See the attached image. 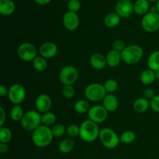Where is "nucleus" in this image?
Masks as SVG:
<instances>
[{
  "label": "nucleus",
  "mask_w": 159,
  "mask_h": 159,
  "mask_svg": "<svg viewBox=\"0 0 159 159\" xmlns=\"http://www.w3.org/2000/svg\"><path fill=\"white\" fill-rule=\"evenodd\" d=\"M51 128L44 125H40L32 134V141L37 147L44 148L49 145L53 141Z\"/></svg>",
  "instance_id": "1"
},
{
  "label": "nucleus",
  "mask_w": 159,
  "mask_h": 159,
  "mask_svg": "<svg viewBox=\"0 0 159 159\" xmlns=\"http://www.w3.org/2000/svg\"><path fill=\"white\" fill-rule=\"evenodd\" d=\"M80 134L79 137L82 141L85 142H93L99 136V130L98 124L91 120H86L83 121L80 125Z\"/></svg>",
  "instance_id": "2"
},
{
  "label": "nucleus",
  "mask_w": 159,
  "mask_h": 159,
  "mask_svg": "<svg viewBox=\"0 0 159 159\" xmlns=\"http://www.w3.org/2000/svg\"><path fill=\"white\" fill-rule=\"evenodd\" d=\"M144 51L141 47L137 44L127 46L121 52L122 60L127 65H135L141 60Z\"/></svg>",
  "instance_id": "3"
},
{
  "label": "nucleus",
  "mask_w": 159,
  "mask_h": 159,
  "mask_svg": "<svg viewBox=\"0 0 159 159\" xmlns=\"http://www.w3.org/2000/svg\"><path fill=\"white\" fill-rule=\"evenodd\" d=\"M41 116L37 110H28L24 113L21 125L26 131H34L41 124Z\"/></svg>",
  "instance_id": "4"
},
{
  "label": "nucleus",
  "mask_w": 159,
  "mask_h": 159,
  "mask_svg": "<svg viewBox=\"0 0 159 159\" xmlns=\"http://www.w3.org/2000/svg\"><path fill=\"white\" fill-rule=\"evenodd\" d=\"M99 140L105 148L108 149H113L120 142V137L117 134L109 127L101 129L99 132Z\"/></svg>",
  "instance_id": "5"
},
{
  "label": "nucleus",
  "mask_w": 159,
  "mask_h": 159,
  "mask_svg": "<svg viewBox=\"0 0 159 159\" xmlns=\"http://www.w3.org/2000/svg\"><path fill=\"white\" fill-rule=\"evenodd\" d=\"M107 91L103 85L99 83L89 84L85 89V96L89 100L92 102H99L103 100L107 96Z\"/></svg>",
  "instance_id": "6"
},
{
  "label": "nucleus",
  "mask_w": 159,
  "mask_h": 159,
  "mask_svg": "<svg viewBox=\"0 0 159 159\" xmlns=\"http://www.w3.org/2000/svg\"><path fill=\"white\" fill-rule=\"evenodd\" d=\"M78 77V70L72 65H67L64 67L59 73V80L64 85H72L77 81Z\"/></svg>",
  "instance_id": "7"
},
{
  "label": "nucleus",
  "mask_w": 159,
  "mask_h": 159,
  "mask_svg": "<svg viewBox=\"0 0 159 159\" xmlns=\"http://www.w3.org/2000/svg\"><path fill=\"white\" fill-rule=\"evenodd\" d=\"M17 55L21 60L29 62L37 57V49L33 43L25 42L21 43L17 49Z\"/></svg>",
  "instance_id": "8"
},
{
  "label": "nucleus",
  "mask_w": 159,
  "mask_h": 159,
  "mask_svg": "<svg viewBox=\"0 0 159 159\" xmlns=\"http://www.w3.org/2000/svg\"><path fill=\"white\" fill-rule=\"evenodd\" d=\"M143 29L148 33L156 32L159 30V13L158 12H148L141 20Z\"/></svg>",
  "instance_id": "9"
},
{
  "label": "nucleus",
  "mask_w": 159,
  "mask_h": 159,
  "mask_svg": "<svg viewBox=\"0 0 159 159\" xmlns=\"http://www.w3.org/2000/svg\"><path fill=\"white\" fill-rule=\"evenodd\" d=\"M26 89L22 85L18 83L13 84L9 89L8 97L9 101L15 105H20L26 98Z\"/></svg>",
  "instance_id": "10"
},
{
  "label": "nucleus",
  "mask_w": 159,
  "mask_h": 159,
  "mask_svg": "<svg viewBox=\"0 0 159 159\" xmlns=\"http://www.w3.org/2000/svg\"><path fill=\"white\" fill-rule=\"evenodd\" d=\"M88 116L89 120L96 124L102 123L107 120L108 116V111L103 106L96 105L90 108L88 112Z\"/></svg>",
  "instance_id": "11"
},
{
  "label": "nucleus",
  "mask_w": 159,
  "mask_h": 159,
  "mask_svg": "<svg viewBox=\"0 0 159 159\" xmlns=\"http://www.w3.org/2000/svg\"><path fill=\"white\" fill-rule=\"evenodd\" d=\"M115 11L121 18H128L134 12L133 2L130 0H119L115 6Z\"/></svg>",
  "instance_id": "12"
},
{
  "label": "nucleus",
  "mask_w": 159,
  "mask_h": 159,
  "mask_svg": "<svg viewBox=\"0 0 159 159\" xmlns=\"http://www.w3.org/2000/svg\"><path fill=\"white\" fill-rule=\"evenodd\" d=\"M62 22H63L65 27L68 30H75L79 27V16H78L76 12L68 11V12L64 14L63 18H62Z\"/></svg>",
  "instance_id": "13"
},
{
  "label": "nucleus",
  "mask_w": 159,
  "mask_h": 159,
  "mask_svg": "<svg viewBox=\"0 0 159 159\" xmlns=\"http://www.w3.org/2000/svg\"><path fill=\"white\" fill-rule=\"evenodd\" d=\"M52 101L51 97L47 94H40L35 100V107L39 113H46L51 109Z\"/></svg>",
  "instance_id": "14"
},
{
  "label": "nucleus",
  "mask_w": 159,
  "mask_h": 159,
  "mask_svg": "<svg viewBox=\"0 0 159 159\" xmlns=\"http://www.w3.org/2000/svg\"><path fill=\"white\" fill-rule=\"evenodd\" d=\"M39 52L45 59L52 58L57 54V46L53 42H45L40 46Z\"/></svg>",
  "instance_id": "15"
},
{
  "label": "nucleus",
  "mask_w": 159,
  "mask_h": 159,
  "mask_svg": "<svg viewBox=\"0 0 159 159\" xmlns=\"http://www.w3.org/2000/svg\"><path fill=\"white\" fill-rule=\"evenodd\" d=\"M89 61L91 66L96 70L104 69L107 65L106 57H104L102 54H99V53L92 54Z\"/></svg>",
  "instance_id": "16"
},
{
  "label": "nucleus",
  "mask_w": 159,
  "mask_h": 159,
  "mask_svg": "<svg viewBox=\"0 0 159 159\" xmlns=\"http://www.w3.org/2000/svg\"><path fill=\"white\" fill-rule=\"evenodd\" d=\"M102 106L108 112H114L119 106L118 99L115 95L109 93L102 100Z\"/></svg>",
  "instance_id": "17"
},
{
  "label": "nucleus",
  "mask_w": 159,
  "mask_h": 159,
  "mask_svg": "<svg viewBox=\"0 0 159 159\" xmlns=\"http://www.w3.org/2000/svg\"><path fill=\"white\" fill-rule=\"evenodd\" d=\"M106 59H107V65L112 67V68H114L120 65L121 60H122V56H121L120 52H118V51L112 49L107 53V54L106 55Z\"/></svg>",
  "instance_id": "18"
},
{
  "label": "nucleus",
  "mask_w": 159,
  "mask_h": 159,
  "mask_svg": "<svg viewBox=\"0 0 159 159\" xmlns=\"http://www.w3.org/2000/svg\"><path fill=\"white\" fill-rule=\"evenodd\" d=\"M150 4L148 0H136L134 3V10L138 15H146L150 11Z\"/></svg>",
  "instance_id": "19"
},
{
  "label": "nucleus",
  "mask_w": 159,
  "mask_h": 159,
  "mask_svg": "<svg viewBox=\"0 0 159 159\" xmlns=\"http://www.w3.org/2000/svg\"><path fill=\"white\" fill-rule=\"evenodd\" d=\"M15 3L12 0H0V13L9 16L15 11Z\"/></svg>",
  "instance_id": "20"
},
{
  "label": "nucleus",
  "mask_w": 159,
  "mask_h": 159,
  "mask_svg": "<svg viewBox=\"0 0 159 159\" xmlns=\"http://www.w3.org/2000/svg\"><path fill=\"white\" fill-rule=\"evenodd\" d=\"M150 107V101L145 98H138L134 101L133 104V108L137 113H142L148 110Z\"/></svg>",
  "instance_id": "21"
},
{
  "label": "nucleus",
  "mask_w": 159,
  "mask_h": 159,
  "mask_svg": "<svg viewBox=\"0 0 159 159\" xmlns=\"http://www.w3.org/2000/svg\"><path fill=\"white\" fill-rule=\"evenodd\" d=\"M120 19L121 17L116 12H110L104 18V24L109 28L116 27L120 23Z\"/></svg>",
  "instance_id": "22"
},
{
  "label": "nucleus",
  "mask_w": 159,
  "mask_h": 159,
  "mask_svg": "<svg viewBox=\"0 0 159 159\" xmlns=\"http://www.w3.org/2000/svg\"><path fill=\"white\" fill-rule=\"evenodd\" d=\"M155 71H152L150 68L144 70L140 75V80L144 85H151L155 82Z\"/></svg>",
  "instance_id": "23"
},
{
  "label": "nucleus",
  "mask_w": 159,
  "mask_h": 159,
  "mask_svg": "<svg viewBox=\"0 0 159 159\" xmlns=\"http://www.w3.org/2000/svg\"><path fill=\"white\" fill-rule=\"evenodd\" d=\"M148 66L154 71H159V51L152 52L148 59Z\"/></svg>",
  "instance_id": "24"
},
{
  "label": "nucleus",
  "mask_w": 159,
  "mask_h": 159,
  "mask_svg": "<svg viewBox=\"0 0 159 159\" xmlns=\"http://www.w3.org/2000/svg\"><path fill=\"white\" fill-rule=\"evenodd\" d=\"M75 147V143L72 139L66 138L62 140L58 145V149L61 153L68 154L73 150Z\"/></svg>",
  "instance_id": "25"
},
{
  "label": "nucleus",
  "mask_w": 159,
  "mask_h": 159,
  "mask_svg": "<svg viewBox=\"0 0 159 159\" xmlns=\"http://www.w3.org/2000/svg\"><path fill=\"white\" fill-rule=\"evenodd\" d=\"M56 115L52 112H46L41 116V123L43 125L47 127L54 126L56 122Z\"/></svg>",
  "instance_id": "26"
},
{
  "label": "nucleus",
  "mask_w": 159,
  "mask_h": 159,
  "mask_svg": "<svg viewBox=\"0 0 159 159\" xmlns=\"http://www.w3.org/2000/svg\"><path fill=\"white\" fill-rule=\"evenodd\" d=\"M33 65L34 69L37 71H43L48 68V62L44 57L41 56H37L35 59L33 61Z\"/></svg>",
  "instance_id": "27"
},
{
  "label": "nucleus",
  "mask_w": 159,
  "mask_h": 159,
  "mask_svg": "<svg viewBox=\"0 0 159 159\" xmlns=\"http://www.w3.org/2000/svg\"><path fill=\"white\" fill-rule=\"evenodd\" d=\"M24 116L23 108L20 105H15L10 110V117L13 121H21Z\"/></svg>",
  "instance_id": "28"
},
{
  "label": "nucleus",
  "mask_w": 159,
  "mask_h": 159,
  "mask_svg": "<svg viewBox=\"0 0 159 159\" xmlns=\"http://www.w3.org/2000/svg\"><path fill=\"white\" fill-rule=\"evenodd\" d=\"M90 108L91 107H89V103L86 100H84V99H81V100L77 101L75 103L74 106L75 110L78 113H81V114H83V113L89 112Z\"/></svg>",
  "instance_id": "29"
},
{
  "label": "nucleus",
  "mask_w": 159,
  "mask_h": 159,
  "mask_svg": "<svg viewBox=\"0 0 159 159\" xmlns=\"http://www.w3.org/2000/svg\"><path fill=\"white\" fill-rule=\"evenodd\" d=\"M135 138H136V134H135L134 132L132 131V130H126L120 136V141L123 144H129L134 142Z\"/></svg>",
  "instance_id": "30"
},
{
  "label": "nucleus",
  "mask_w": 159,
  "mask_h": 159,
  "mask_svg": "<svg viewBox=\"0 0 159 159\" xmlns=\"http://www.w3.org/2000/svg\"><path fill=\"white\" fill-rule=\"evenodd\" d=\"M12 139V132L8 127H2L0 129V142L9 143Z\"/></svg>",
  "instance_id": "31"
},
{
  "label": "nucleus",
  "mask_w": 159,
  "mask_h": 159,
  "mask_svg": "<svg viewBox=\"0 0 159 159\" xmlns=\"http://www.w3.org/2000/svg\"><path fill=\"white\" fill-rule=\"evenodd\" d=\"M53 136L54 138H61L63 136L66 132V128L65 126L61 124H56L51 128Z\"/></svg>",
  "instance_id": "32"
},
{
  "label": "nucleus",
  "mask_w": 159,
  "mask_h": 159,
  "mask_svg": "<svg viewBox=\"0 0 159 159\" xmlns=\"http://www.w3.org/2000/svg\"><path fill=\"white\" fill-rule=\"evenodd\" d=\"M103 86L107 93H112L116 91L118 88V83L115 79H110L106 81L103 84Z\"/></svg>",
  "instance_id": "33"
},
{
  "label": "nucleus",
  "mask_w": 159,
  "mask_h": 159,
  "mask_svg": "<svg viewBox=\"0 0 159 159\" xmlns=\"http://www.w3.org/2000/svg\"><path fill=\"white\" fill-rule=\"evenodd\" d=\"M75 93V90L71 85H64V87L62 88V94H63L64 97L66 99H71L72 97H74Z\"/></svg>",
  "instance_id": "34"
},
{
  "label": "nucleus",
  "mask_w": 159,
  "mask_h": 159,
  "mask_svg": "<svg viewBox=\"0 0 159 159\" xmlns=\"http://www.w3.org/2000/svg\"><path fill=\"white\" fill-rule=\"evenodd\" d=\"M66 132L68 136L71 138H76V137L79 136L80 127L75 124H71L66 128Z\"/></svg>",
  "instance_id": "35"
},
{
  "label": "nucleus",
  "mask_w": 159,
  "mask_h": 159,
  "mask_svg": "<svg viewBox=\"0 0 159 159\" xmlns=\"http://www.w3.org/2000/svg\"><path fill=\"white\" fill-rule=\"evenodd\" d=\"M81 8L80 0H70L68 2V9L70 12H77Z\"/></svg>",
  "instance_id": "36"
},
{
  "label": "nucleus",
  "mask_w": 159,
  "mask_h": 159,
  "mask_svg": "<svg viewBox=\"0 0 159 159\" xmlns=\"http://www.w3.org/2000/svg\"><path fill=\"white\" fill-rule=\"evenodd\" d=\"M126 48L125 43H124V40H120V39H117V40H115L113 43V48L115 51H118V52H122Z\"/></svg>",
  "instance_id": "37"
},
{
  "label": "nucleus",
  "mask_w": 159,
  "mask_h": 159,
  "mask_svg": "<svg viewBox=\"0 0 159 159\" xmlns=\"http://www.w3.org/2000/svg\"><path fill=\"white\" fill-rule=\"evenodd\" d=\"M150 107L153 111L159 113V95H156L150 100Z\"/></svg>",
  "instance_id": "38"
},
{
  "label": "nucleus",
  "mask_w": 159,
  "mask_h": 159,
  "mask_svg": "<svg viewBox=\"0 0 159 159\" xmlns=\"http://www.w3.org/2000/svg\"><path fill=\"white\" fill-rule=\"evenodd\" d=\"M143 95H144V98H145V99H153L154 97L155 96V91H154L153 89H152V88H146L144 90V92H143Z\"/></svg>",
  "instance_id": "39"
},
{
  "label": "nucleus",
  "mask_w": 159,
  "mask_h": 159,
  "mask_svg": "<svg viewBox=\"0 0 159 159\" xmlns=\"http://www.w3.org/2000/svg\"><path fill=\"white\" fill-rule=\"evenodd\" d=\"M0 113H1V120H0V127H3L5 124V121H6V111L3 109V107H0Z\"/></svg>",
  "instance_id": "40"
},
{
  "label": "nucleus",
  "mask_w": 159,
  "mask_h": 159,
  "mask_svg": "<svg viewBox=\"0 0 159 159\" xmlns=\"http://www.w3.org/2000/svg\"><path fill=\"white\" fill-rule=\"evenodd\" d=\"M8 93H9V89L5 85H0V96L1 97H4L6 95L8 96Z\"/></svg>",
  "instance_id": "41"
},
{
  "label": "nucleus",
  "mask_w": 159,
  "mask_h": 159,
  "mask_svg": "<svg viewBox=\"0 0 159 159\" xmlns=\"http://www.w3.org/2000/svg\"><path fill=\"white\" fill-rule=\"evenodd\" d=\"M8 150H9V147H8L7 144L0 142V153L5 154L8 152Z\"/></svg>",
  "instance_id": "42"
},
{
  "label": "nucleus",
  "mask_w": 159,
  "mask_h": 159,
  "mask_svg": "<svg viewBox=\"0 0 159 159\" xmlns=\"http://www.w3.org/2000/svg\"><path fill=\"white\" fill-rule=\"evenodd\" d=\"M34 1H35L37 4L40 5V6H44V5H47L51 2V0H34Z\"/></svg>",
  "instance_id": "43"
},
{
  "label": "nucleus",
  "mask_w": 159,
  "mask_h": 159,
  "mask_svg": "<svg viewBox=\"0 0 159 159\" xmlns=\"http://www.w3.org/2000/svg\"><path fill=\"white\" fill-rule=\"evenodd\" d=\"M149 12H158V11H157V9H156V6H151L150 11H149Z\"/></svg>",
  "instance_id": "44"
},
{
  "label": "nucleus",
  "mask_w": 159,
  "mask_h": 159,
  "mask_svg": "<svg viewBox=\"0 0 159 159\" xmlns=\"http://www.w3.org/2000/svg\"><path fill=\"white\" fill-rule=\"evenodd\" d=\"M155 6H156L157 11H158V12L159 13V0L156 2V5H155Z\"/></svg>",
  "instance_id": "45"
},
{
  "label": "nucleus",
  "mask_w": 159,
  "mask_h": 159,
  "mask_svg": "<svg viewBox=\"0 0 159 159\" xmlns=\"http://www.w3.org/2000/svg\"><path fill=\"white\" fill-rule=\"evenodd\" d=\"M155 77H156V79L159 80V71H155Z\"/></svg>",
  "instance_id": "46"
},
{
  "label": "nucleus",
  "mask_w": 159,
  "mask_h": 159,
  "mask_svg": "<svg viewBox=\"0 0 159 159\" xmlns=\"http://www.w3.org/2000/svg\"><path fill=\"white\" fill-rule=\"evenodd\" d=\"M148 2H157L158 0H148Z\"/></svg>",
  "instance_id": "47"
},
{
  "label": "nucleus",
  "mask_w": 159,
  "mask_h": 159,
  "mask_svg": "<svg viewBox=\"0 0 159 159\" xmlns=\"http://www.w3.org/2000/svg\"><path fill=\"white\" fill-rule=\"evenodd\" d=\"M62 1H70V0H62Z\"/></svg>",
  "instance_id": "48"
}]
</instances>
